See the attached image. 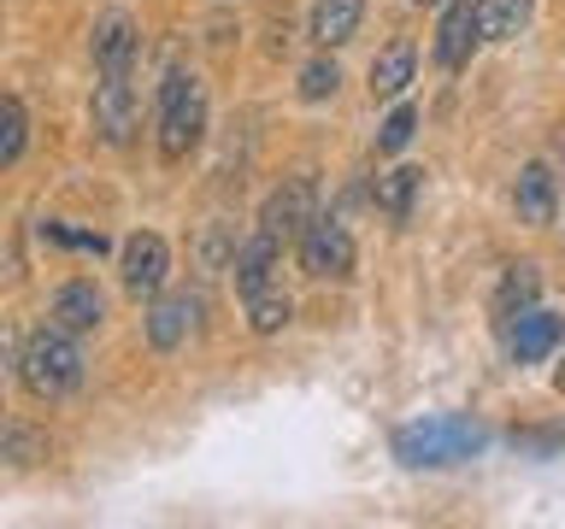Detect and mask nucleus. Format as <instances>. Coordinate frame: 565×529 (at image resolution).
<instances>
[{
    "mask_svg": "<svg viewBox=\"0 0 565 529\" xmlns=\"http://www.w3.org/2000/svg\"><path fill=\"white\" fill-rule=\"evenodd\" d=\"M530 24V0H477V30L483 42H512Z\"/></svg>",
    "mask_w": 565,
    "mask_h": 529,
    "instance_id": "obj_17",
    "label": "nucleus"
},
{
    "mask_svg": "<svg viewBox=\"0 0 565 529\" xmlns=\"http://www.w3.org/2000/svg\"><path fill=\"white\" fill-rule=\"evenodd\" d=\"M519 218L524 224H554V212H559V183H554V171L547 165H524V176H519Z\"/></svg>",
    "mask_w": 565,
    "mask_h": 529,
    "instance_id": "obj_12",
    "label": "nucleus"
},
{
    "mask_svg": "<svg viewBox=\"0 0 565 529\" xmlns=\"http://www.w3.org/2000/svg\"><path fill=\"white\" fill-rule=\"evenodd\" d=\"M100 317H106V306H100V289H95V282H65V289L53 294V324L71 330V335L100 330Z\"/></svg>",
    "mask_w": 565,
    "mask_h": 529,
    "instance_id": "obj_11",
    "label": "nucleus"
},
{
    "mask_svg": "<svg viewBox=\"0 0 565 529\" xmlns=\"http://www.w3.org/2000/svg\"><path fill=\"white\" fill-rule=\"evenodd\" d=\"M166 271H171V253H166V241H159L153 229H141V236L124 241V289L130 294H159Z\"/></svg>",
    "mask_w": 565,
    "mask_h": 529,
    "instance_id": "obj_7",
    "label": "nucleus"
},
{
    "mask_svg": "<svg viewBox=\"0 0 565 529\" xmlns=\"http://www.w3.org/2000/svg\"><path fill=\"white\" fill-rule=\"evenodd\" d=\"M0 458H12V465H35V458H47V441L24 430V423H12V430H0Z\"/></svg>",
    "mask_w": 565,
    "mask_h": 529,
    "instance_id": "obj_21",
    "label": "nucleus"
},
{
    "mask_svg": "<svg viewBox=\"0 0 565 529\" xmlns=\"http://www.w3.org/2000/svg\"><path fill=\"white\" fill-rule=\"evenodd\" d=\"M413 130H418V112H413V106H395V112L383 118V130H377V148L383 153H401L406 141H413Z\"/></svg>",
    "mask_w": 565,
    "mask_h": 529,
    "instance_id": "obj_24",
    "label": "nucleus"
},
{
    "mask_svg": "<svg viewBox=\"0 0 565 529\" xmlns=\"http://www.w3.org/2000/svg\"><path fill=\"white\" fill-rule=\"evenodd\" d=\"M18 377H24V388L35 400L71 395V388L83 382V353H77V342H71V330H60V324L35 330L30 342L18 347Z\"/></svg>",
    "mask_w": 565,
    "mask_h": 529,
    "instance_id": "obj_1",
    "label": "nucleus"
},
{
    "mask_svg": "<svg viewBox=\"0 0 565 529\" xmlns=\"http://www.w3.org/2000/svg\"><path fill=\"white\" fill-rule=\"evenodd\" d=\"M489 430L471 418H424V423H406V430H395V458H406V465H459V458L483 453Z\"/></svg>",
    "mask_w": 565,
    "mask_h": 529,
    "instance_id": "obj_2",
    "label": "nucleus"
},
{
    "mask_svg": "<svg viewBox=\"0 0 565 529\" xmlns=\"http://www.w3.org/2000/svg\"><path fill=\"white\" fill-rule=\"evenodd\" d=\"M12 347H18V335H12L7 324H0V370H7V365H12Z\"/></svg>",
    "mask_w": 565,
    "mask_h": 529,
    "instance_id": "obj_25",
    "label": "nucleus"
},
{
    "mask_svg": "<svg viewBox=\"0 0 565 529\" xmlns=\"http://www.w3.org/2000/svg\"><path fill=\"white\" fill-rule=\"evenodd\" d=\"M271 271H277V236H259L236 253V289H242V300L247 294H259V289H271Z\"/></svg>",
    "mask_w": 565,
    "mask_h": 529,
    "instance_id": "obj_15",
    "label": "nucleus"
},
{
    "mask_svg": "<svg viewBox=\"0 0 565 529\" xmlns=\"http://www.w3.org/2000/svg\"><path fill=\"white\" fill-rule=\"evenodd\" d=\"M418 7H430V0H418Z\"/></svg>",
    "mask_w": 565,
    "mask_h": 529,
    "instance_id": "obj_27",
    "label": "nucleus"
},
{
    "mask_svg": "<svg viewBox=\"0 0 565 529\" xmlns=\"http://www.w3.org/2000/svg\"><path fill=\"white\" fill-rule=\"evenodd\" d=\"M206 130V95L189 71H171L159 88V153L166 159H189V148Z\"/></svg>",
    "mask_w": 565,
    "mask_h": 529,
    "instance_id": "obj_3",
    "label": "nucleus"
},
{
    "mask_svg": "<svg viewBox=\"0 0 565 529\" xmlns=\"http://www.w3.org/2000/svg\"><path fill=\"white\" fill-rule=\"evenodd\" d=\"M418 188H424V171L401 165V171H388L383 183H377V206L388 212V218H406V212H413V201H418Z\"/></svg>",
    "mask_w": 565,
    "mask_h": 529,
    "instance_id": "obj_18",
    "label": "nucleus"
},
{
    "mask_svg": "<svg viewBox=\"0 0 565 529\" xmlns=\"http://www.w3.org/2000/svg\"><path fill=\"white\" fill-rule=\"evenodd\" d=\"M413 65H418V53L406 47V42H388L377 60H371V95H383V100H395L406 83H413Z\"/></svg>",
    "mask_w": 565,
    "mask_h": 529,
    "instance_id": "obj_16",
    "label": "nucleus"
},
{
    "mask_svg": "<svg viewBox=\"0 0 565 529\" xmlns=\"http://www.w3.org/2000/svg\"><path fill=\"white\" fill-rule=\"evenodd\" d=\"M289 294L282 289H259V294H247V324H254L259 335H277L282 324H289Z\"/></svg>",
    "mask_w": 565,
    "mask_h": 529,
    "instance_id": "obj_19",
    "label": "nucleus"
},
{
    "mask_svg": "<svg viewBox=\"0 0 565 529\" xmlns=\"http://www.w3.org/2000/svg\"><path fill=\"white\" fill-rule=\"evenodd\" d=\"M559 335H565V324L554 312H512V330H507V347H512V359L519 365H536V359H547V353L559 347Z\"/></svg>",
    "mask_w": 565,
    "mask_h": 529,
    "instance_id": "obj_8",
    "label": "nucleus"
},
{
    "mask_svg": "<svg viewBox=\"0 0 565 529\" xmlns=\"http://www.w3.org/2000/svg\"><path fill=\"white\" fill-rule=\"evenodd\" d=\"M194 300L189 294H171V300H153V312H148V342L159 347V353H171V347H183V335H189V324H194Z\"/></svg>",
    "mask_w": 565,
    "mask_h": 529,
    "instance_id": "obj_13",
    "label": "nucleus"
},
{
    "mask_svg": "<svg viewBox=\"0 0 565 529\" xmlns=\"http://www.w3.org/2000/svg\"><path fill=\"white\" fill-rule=\"evenodd\" d=\"M477 35H483V30H477V7H471V0H454V7L441 12V30H436V65L441 71H459V65L471 60Z\"/></svg>",
    "mask_w": 565,
    "mask_h": 529,
    "instance_id": "obj_9",
    "label": "nucleus"
},
{
    "mask_svg": "<svg viewBox=\"0 0 565 529\" xmlns=\"http://www.w3.org/2000/svg\"><path fill=\"white\" fill-rule=\"evenodd\" d=\"M335 83H342V71H335V60H312L307 71H300V100H330Z\"/></svg>",
    "mask_w": 565,
    "mask_h": 529,
    "instance_id": "obj_23",
    "label": "nucleus"
},
{
    "mask_svg": "<svg viewBox=\"0 0 565 529\" xmlns=\"http://www.w3.org/2000/svg\"><path fill=\"white\" fill-rule=\"evenodd\" d=\"M136 53H141L136 24H130L124 12H113V18H106V24L95 30V65H100V77H130Z\"/></svg>",
    "mask_w": 565,
    "mask_h": 529,
    "instance_id": "obj_10",
    "label": "nucleus"
},
{
    "mask_svg": "<svg viewBox=\"0 0 565 529\" xmlns=\"http://www.w3.org/2000/svg\"><path fill=\"white\" fill-rule=\"evenodd\" d=\"M318 218V188H312V176H289L271 201H265V218H259V229L265 236H277V247L282 241H300L307 236V224Z\"/></svg>",
    "mask_w": 565,
    "mask_h": 529,
    "instance_id": "obj_4",
    "label": "nucleus"
},
{
    "mask_svg": "<svg viewBox=\"0 0 565 529\" xmlns=\"http://www.w3.org/2000/svg\"><path fill=\"white\" fill-rule=\"evenodd\" d=\"M554 388H559V395H565V365H559V370H554Z\"/></svg>",
    "mask_w": 565,
    "mask_h": 529,
    "instance_id": "obj_26",
    "label": "nucleus"
},
{
    "mask_svg": "<svg viewBox=\"0 0 565 529\" xmlns=\"http://www.w3.org/2000/svg\"><path fill=\"white\" fill-rule=\"evenodd\" d=\"M300 264L307 277H348L353 271V236L335 218H312L300 236Z\"/></svg>",
    "mask_w": 565,
    "mask_h": 529,
    "instance_id": "obj_5",
    "label": "nucleus"
},
{
    "mask_svg": "<svg viewBox=\"0 0 565 529\" xmlns=\"http://www.w3.org/2000/svg\"><path fill=\"white\" fill-rule=\"evenodd\" d=\"M95 130H100V141H113V148H124V141L136 136V88H130V77H106L95 88Z\"/></svg>",
    "mask_w": 565,
    "mask_h": 529,
    "instance_id": "obj_6",
    "label": "nucleus"
},
{
    "mask_svg": "<svg viewBox=\"0 0 565 529\" xmlns=\"http://www.w3.org/2000/svg\"><path fill=\"white\" fill-rule=\"evenodd\" d=\"M365 18V0H312V42L318 47H342Z\"/></svg>",
    "mask_w": 565,
    "mask_h": 529,
    "instance_id": "obj_14",
    "label": "nucleus"
},
{
    "mask_svg": "<svg viewBox=\"0 0 565 529\" xmlns=\"http://www.w3.org/2000/svg\"><path fill=\"white\" fill-rule=\"evenodd\" d=\"M24 136H30V118H24V106H18L12 95H0V171H7L12 159L24 153Z\"/></svg>",
    "mask_w": 565,
    "mask_h": 529,
    "instance_id": "obj_20",
    "label": "nucleus"
},
{
    "mask_svg": "<svg viewBox=\"0 0 565 529\" xmlns=\"http://www.w3.org/2000/svg\"><path fill=\"white\" fill-rule=\"evenodd\" d=\"M530 300H536V271H530V264H512L507 282H501V300H494V306H501V312L512 317V312H524Z\"/></svg>",
    "mask_w": 565,
    "mask_h": 529,
    "instance_id": "obj_22",
    "label": "nucleus"
}]
</instances>
